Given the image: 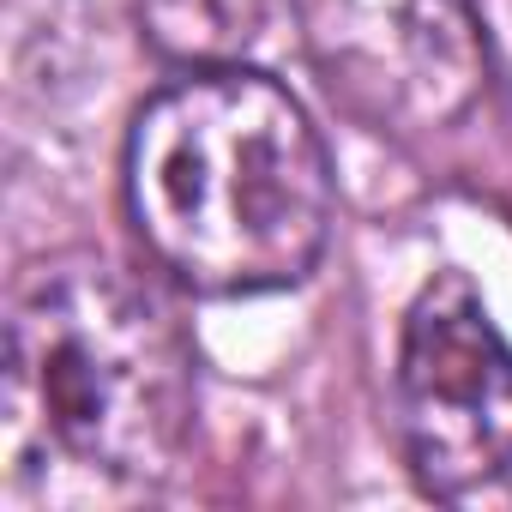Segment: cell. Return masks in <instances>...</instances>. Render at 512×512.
I'll list each match as a JSON object with an SVG mask.
<instances>
[{
    "mask_svg": "<svg viewBox=\"0 0 512 512\" xmlns=\"http://www.w3.org/2000/svg\"><path fill=\"white\" fill-rule=\"evenodd\" d=\"M127 217L181 290L272 296L326 260L338 187L308 109L229 61L187 67L133 115Z\"/></svg>",
    "mask_w": 512,
    "mask_h": 512,
    "instance_id": "7a4b0ae2",
    "label": "cell"
},
{
    "mask_svg": "<svg viewBox=\"0 0 512 512\" xmlns=\"http://www.w3.org/2000/svg\"><path fill=\"white\" fill-rule=\"evenodd\" d=\"M266 0H139L145 37L181 67H229L260 37Z\"/></svg>",
    "mask_w": 512,
    "mask_h": 512,
    "instance_id": "5b68a950",
    "label": "cell"
},
{
    "mask_svg": "<svg viewBox=\"0 0 512 512\" xmlns=\"http://www.w3.org/2000/svg\"><path fill=\"white\" fill-rule=\"evenodd\" d=\"M392 422L428 494H470L512 476V344L464 272H440L404 314Z\"/></svg>",
    "mask_w": 512,
    "mask_h": 512,
    "instance_id": "3957f363",
    "label": "cell"
},
{
    "mask_svg": "<svg viewBox=\"0 0 512 512\" xmlns=\"http://www.w3.org/2000/svg\"><path fill=\"white\" fill-rule=\"evenodd\" d=\"M326 91L392 139L458 127L488 91V37L470 0H290Z\"/></svg>",
    "mask_w": 512,
    "mask_h": 512,
    "instance_id": "277c9868",
    "label": "cell"
},
{
    "mask_svg": "<svg viewBox=\"0 0 512 512\" xmlns=\"http://www.w3.org/2000/svg\"><path fill=\"white\" fill-rule=\"evenodd\" d=\"M193 434V344L109 253L31 260L7 296L0 446L13 494H145Z\"/></svg>",
    "mask_w": 512,
    "mask_h": 512,
    "instance_id": "6da1fadb",
    "label": "cell"
}]
</instances>
